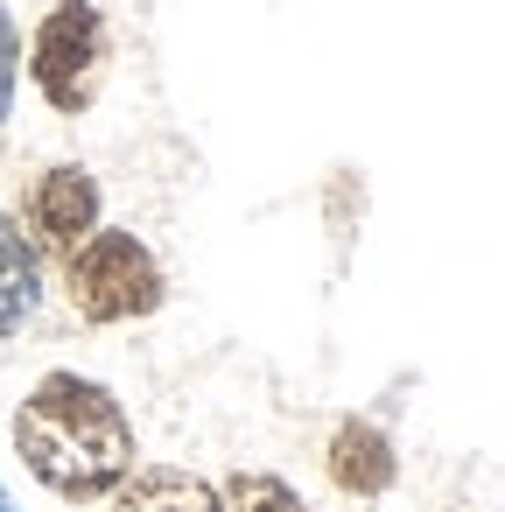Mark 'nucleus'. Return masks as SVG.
Returning a JSON list of instances; mask_svg holds the SVG:
<instances>
[{"label":"nucleus","mask_w":505,"mask_h":512,"mask_svg":"<svg viewBox=\"0 0 505 512\" xmlns=\"http://www.w3.org/2000/svg\"><path fill=\"white\" fill-rule=\"evenodd\" d=\"M15 449L29 463V477L71 505L113 498V484L134 470V421L113 400V386L85 379V372H43L29 386V400L15 407Z\"/></svg>","instance_id":"nucleus-1"},{"label":"nucleus","mask_w":505,"mask_h":512,"mask_svg":"<svg viewBox=\"0 0 505 512\" xmlns=\"http://www.w3.org/2000/svg\"><path fill=\"white\" fill-rule=\"evenodd\" d=\"M64 295L85 323H141L162 309V260L134 232H85L64 253Z\"/></svg>","instance_id":"nucleus-2"},{"label":"nucleus","mask_w":505,"mask_h":512,"mask_svg":"<svg viewBox=\"0 0 505 512\" xmlns=\"http://www.w3.org/2000/svg\"><path fill=\"white\" fill-rule=\"evenodd\" d=\"M29 78L50 99V113H85L99 99V85H106V15L92 0H57L36 22Z\"/></svg>","instance_id":"nucleus-3"},{"label":"nucleus","mask_w":505,"mask_h":512,"mask_svg":"<svg viewBox=\"0 0 505 512\" xmlns=\"http://www.w3.org/2000/svg\"><path fill=\"white\" fill-rule=\"evenodd\" d=\"M22 218H29V246L64 260L85 232H99V183H92L78 162H57V169H43V176H36V190H29V204H22Z\"/></svg>","instance_id":"nucleus-4"},{"label":"nucleus","mask_w":505,"mask_h":512,"mask_svg":"<svg viewBox=\"0 0 505 512\" xmlns=\"http://www.w3.org/2000/svg\"><path fill=\"white\" fill-rule=\"evenodd\" d=\"M323 470H330V484L344 498H386L393 477H400V456H393V435L379 421H358L351 414V421H337V435L323 449Z\"/></svg>","instance_id":"nucleus-5"},{"label":"nucleus","mask_w":505,"mask_h":512,"mask_svg":"<svg viewBox=\"0 0 505 512\" xmlns=\"http://www.w3.org/2000/svg\"><path fill=\"white\" fill-rule=\"evenodd\" d=\"M43 309V267L15 218H0V337H22Z\"/></svg>","instance_id":"nucleus-6"},{"label":"nucleus","mask_w":505,"mask_h":512,"mask_svg":"<svg viewBox=\"0 0 505 512\" xmlns=\"http://www.w3.org/2000/svg\"><path fill=\"white\" fill-rule=\"evenodd\" d=\"M113 512H211V484L190 470H162V463H134L113 484Z\"/></svg>","instance_id":"nucleus-7"},{"label":"nucleus","mask_w":505,"mask_h":512,"mask_svg":"<svg viewBox=\"0 0 505 512\" xmlns=\"http://www.w3.org/2000/svg\"><path fill=\"white\" fill-rule=\"evenodd\" d=\"M211 512H309V505H302L295 484L274 477V470H232V477L211 491Z\"/></svg>","instance_id":"nucleus-8"},{"label":"nucleus","mask_w":505,"mask_h":512,"mask_svg":"<svg viewBox=\"0 0 505 512\" xmlns=\"http://www.w3.org/2000/svg\"><path fill=\"white\" fill-rule=\"evenodd\" d=\"M15 85H22V29H15L8 8H0V127L15 113Z\"/></svg>","instance_id":"nucleus-9"},{"label":"nucleus","mask_w":505,"mask_h":512,"mask_svg":"<svg viewBox=\"0 0 505 512\" xmlns=\"http://www.w3.org/2000/svg\"><path fill=\"white\" fill-rule=\"evenodd\" d=\"M0 512H15V498H8V484H0Z\"/></svg>","instance_id":"nucleus-10"}]
</instances>
